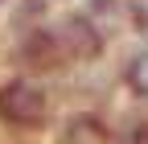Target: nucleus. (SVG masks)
<instances>
[{"label":"nucleus","mask_w":148,"mask_h":144,"mask_svg":"<svg viewBox=\"0 0 148 144\" xmlns=\"http://www.w3.org/2000/svg\"><path fill=\"white\" fill-rule=\"evenodd\" d=\"M123 82L132 86V95L148 99V49H140V53H132V58H127V70H123Z\"/></svg>","instance_id":"obj_3"},{"label":"nucleus","mask_w":148,"mask_h":144,"mask_svg":"<svg viewBox=\"0 0 148 144\" xmlns=\"http://www.w3.org/2000/svg\"><path fill=\"white\" fill-rule=\"evenodd\" d=\"M49 115V95L33 78H8L0 82V123L8 128H37Z\"/></svg>","instance_id":"obj_1"},{"label":"nucleus","mask_w":148,"mask_h":144,"mask_svg":"<svg viewBox=\"0 0 148 144\" xmlns=\"http://www.w3.org/2000/svg\"><path fill=\"white\" fill-rule=\"evenodd\" d=\"M58 37H62V49H66V58L74 62H86V58H95V53L103 49V29L95 25V16L90 12H74L66 16V21L58 25Z\"/></svg>","instance_id":"obj_2"}]
</instances>
